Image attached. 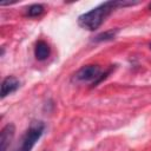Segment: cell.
I'll use <instances>...</instances> for the list:
<instances>
[{
	"label": "cell",
	"instance_id": "obj_6",
	"mask_svg": "<svg viewBox=\"0 0 151 151\" xmlns=\"http://www.w3.org/2000/svg\"><path fill=\"white\" fill-rule=\"evenodd\" d=\"M50 52H51V50H50V46H48V44H47L46 41L39 40V41L35 44L34 55H35V58H37L38 60L41 61V60L47 59L48 55H50Z\"/></svg>",
	"mask_w": 151,
	"mask_h": 151
},
{
	"label": "cell",
	"instance_id": "obj_8",
	"mask_svg": "<svg viewBox=\"0 0 151 151\" xmlns=\"http://www.w3.org/2000/svg\"><path fill=\"white\" fill-rule=\"evenodd\" d=\"M116 33H117V29H114V31H107V32H104V33H101V34L97 35V37H96V39H94V41H106V40H111L112 38H114Z\"/></svg>",
	"mask_w": 151,
	"mask_h": 151
},
{
	"label": "cell",
	"instance_id": "obj_9",
	"mask_svg": "<svg viewBox=\"0 0 151 151\" xmlns=\"http://www.w3.org/2000/svg\"><path fill=\"white\" fill-rule=\"evenodd\" d=\"M150 48H151V45H150Z\"/></svg>",
	"mask_w": 151,
	"mask_h": 151
},
{
	"label": "cell",
	"instance_id": "obj_5",
	"mask_svg": "<svg viewBox=\"0 0 151 151\" xmlns=\"http://www.w3.org/2000/svg\"><path fill=\"white\" fill-rule=\"evenodd\" d=\"M19 85H20V83L15 77H11V76L6 77L1 84V98H5L6 96L17 91Z\"/></svg>",
	"mask_w": 151,
	"mask_h": 151
},
{
	"label": "cell",
	"instance_id": "obj_2",
	"mask_svg": "<svg viewBox=\"0 0 151 151\" xmlns=\"http://www.w3.org/2000/svg\"><path fill=\"white\" fill-rule=\"evenodd\" d=\"M44 129H45V125L42 122H39V120L32 122L29 127L27 129L26 133L22 136L20 144L18 145V147L14 151H31L32 147L34 146V144L42 136Z\"/></svg>",
	"mask_w": 151,
	"mask_h": 151
},
{
	"label": "cell",
	"instance_id": "obj_3",
	"mask_svg": "<svg viewBox=\"0 0 151 151\" xmlns=\"http://www.w3.org/2000/svg\"><path fill=\"white\" fill-rule=\"evenodd\" d=\"M101 76V70L97 65H86L83 66L76 74L74 79L77 81L81 83H90V81H97Z\"/></svg>",
	"mask_w": 151,
	"mask_h": 151
},
{
	"label": "cell",
	"instance_id": "obj_1",
	"mask_svg": "<svg viewBox=\"0 0 151 151\" xmlns=\"http://www.w3.org/2000/svg\"><path fill=\"white\" fill-rule=\"evenodd\" d=\"M137 2H124V1H106L100 4L99 6L94 7L93 9L81 14L78 19V24L80 27L88 29V31H94L101 26L104 20L110 15V13L116 9L117 7L120 6H131Z\"/></svg>",
	"mask_w": 151,
	"mask_h": 151
},
{
	"label": "cell",
	"instance_id": "obj_4",
	"mask_svg": "<svg viewBox=\"0 0 151 151\" xmlns=\"http://www.w3.org/2000/svg\"><path fill=\"white\" fill-rule=\"evenodd\" d=\"M14 133H15V127L12 123H9L2 127L1 133H0V151L7 150L11 142L13 140Z\"/></svg>",
	"mask_w": 151,
	"mask_h": 151
},
{
	"label": "cell",
	"instance_id": "obj_7",
	"mask_svg": "<svg viewBox=\"0 0 151 151\" xmlns=\"http://www.w3.org/2000/svg\"><path fill=\"white\" fill-rule=\"evenodd\" d=\"M42 12H44V7H42L41 5L35 4V5H32V6L28 7V9H27V15H28V17H38V15H40Z\"/></svg>",
	"mask_w": 151,
	"mask_h": 151
}]
</instances>
